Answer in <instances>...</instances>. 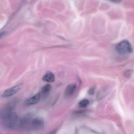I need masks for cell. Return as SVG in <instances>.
<instances>
[{"label": "cell", "instance_id": "6da1fadb", "mask_svg": "<svg viewBox=\"0 0 134 134\" xmlns=\"http://www.w3.org/2000/svg\"><path fill=\"white\" fill-rule=\"evenodd\" d=\"M1 122L5 128L13 129L20 126L21 120L13 111V106H7L1 113Z\"/></svg>", "mask_w": 134, "mask_h": 134}, {"label": "cell", "instance_id": "7a4b0ae2", "mask_svg": "<svg viewBox=\"0 0 134 134\" xmlns=\"http://www.w3.org/2000/svg\"><path fill=\"white\" fill-rule=\"evenodd\" d=\"M116 50L120 54H127L132 52V47L129 41L124 40L116 45Z\"/></svg>", "mask_w": 134, "mask_h": 134}, {"label": "cell", "instance_id": "3957f363", "mask_svg": "<svg viewBox=\"0 0 134 134\" xmlns=\"http://www.w3.org/2000/svg\"><path fill=\"white\" fill-rule=\"evenodd\" d=\"M21 88H22V85H18L15 86H13L11 88L7 89V90H5V91L4 92L3 94H2V96L5 97V98L12 96H13L14 94H16V93L20 90Z\"/></svg>", "mask_w": 134, "mask_h": 134}, {"label": "cell", "instance_id": "277c9868", "mask_svg": "<svg viewBox=\"0 0 134 134\" xmlns=\"http://www.w3.org/2000/svg\"><path fill=\"white\" fill-rule=\"evenodd\" d=\"M43 125H44V120L42 118L37 117L31 120V126L34 129H41V128H43Z\"/></svg>", "mask_w": 134, "mask_h": 134}, {"label": "cell", "instance_id": "5b68a950", "mask_svg": "<svg viewBox=\"0 0 134 134\" xmlns=\"http://www.w3.org/2000/svg\"><path fill=\"white\" fill-rule=\"evenodd\" d=\"M41 99V94H35V96H32L31 98H30L29 99H27V100L25 102L26 103V105H35L36 103H37L38 102L40 101Z\"/></svg>", "mask_w": 134, "mask_h": 134}, {"label": "cell", "instance_id": "8992f818", "mask_svg": "<svg viewBox=\"0 0 134 134\" xmlns=\"http://www.w3.org/2000/svg\"><path fill=\"white\" fill-rule=\"evenodd\" d=\"M76 88H77V86L75 84H71V85H68L67 86L66 89L65 91V94L67 97L71 96L75 92Z\"/></svg>", "mask_w": 134, "mask_h": 134}, {"label": "cell", "instance_id": "52a82bcc", "mask_svg": "<svg viewBox=\"0 0 134 134\" xmlns=\"http://www.w3.org/2000/svg\"><path fill=\"white\" fill-rule=\"evenodd\" d=\"M43 81L47 82H53L55 80L54 75L52 73V72H47L45 75H44L43 78Z\"/></svg>", "mask_w": 134, "mask_h": 134}, {"label": "cell", "instance_id": "ba28073f", "mask_svg": "<svg viewBox=\"0 0 134 134\" xmlns=\"http://www.w3.org/2000/svg\"><path fill=\"white\" fill-rule=\"evenodd\" d=\"M51 90V86L50 85H47L43 86L41 89V94L43 96H47L49 92Z\"/></svg>", "mask_w": 134, "mask_h": 134}, {"label": "cell", "instance_id": "9c48e42d", "mask_svg": "<svg viewBox=\"0 0 134 134\" xmlns=\"http://www.w3.org/2000/svg\"><path fill=\"white\" fill-rule=\"evenodd\" d=\"M89 103H90V102H89L88 99H83V100L81 101V102H79V107H81V108H85V107H86L88 105Z\"/></svg>", "mask_w": 134, "mask_h": 134}, {"label": "cell", "instance_id": "30bf717a", "mask_svg": "<svg viewBox=\"0 0 134 134\" xmlns=\"http://www.w3.org/2000/svg\"><path fill=\"white\" fill-rule=\"evenodd\" d=\"M111 1H113V2H115V3H119V2H120L121 0H111Z\"/></svg>", "mask_w": 134, "mask_h": 134}]
</instances>
